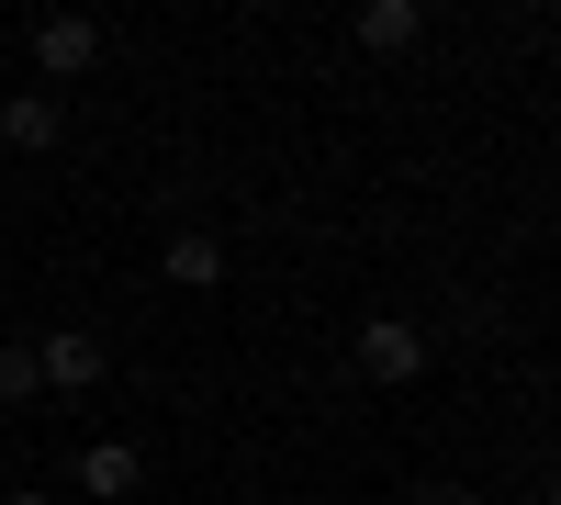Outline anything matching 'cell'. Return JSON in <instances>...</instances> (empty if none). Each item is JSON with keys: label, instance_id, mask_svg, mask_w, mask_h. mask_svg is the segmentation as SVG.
I'll return each mask as SVG.
<instances>
[{"label": "cell", "instance_id": "cell-1", "mask_svg": "<svg viewBox=\"0 0 561 505\" xmlns=\"http://www.w3.org/2000/svg\"><path fill=\"white\" fill-rule=\"evenodd\" d=\"M34 68H45V90L90 79V68H102V23H90V12H45L34 23Z\"/></svg>", "mask_w": 561, "mask_h": 505}, {"label": "cell", "instance_id": "cell-2", "mask_svg": "<svg viewBox=\"0 0 561 505\" xmlns=\"http://www.w3.org/2000/svg\"><path fill=\"white\" fill-rule=\"evenodd\" d=\"M415 371H427V326L370 314V326H359V382H415Z\"/></svg>", "mask_w": 561, "mask_h": 505}, {"label": "cell", "instance_id": "cell-3", "mask_svg": "<svg viewBox=\"0 0 561 505\" xmlns=\"http://www.w3.org/2000/svg\"><path fill=\"white\" fill-rule=\"evenodd\" d=\"M34 371H45V393H90L113 359H102V337H90V326H57V337H34Z\"/></svg>", "mask_w": 561, "mask_h": 505}, {"label": "cell", "instance_id": "cell-4", "mask_svg": "<svg viewBox=\"0 0 561 505\" xmlns=\"http://www.w3.org/2000/svg\"><path fill=\"white\" fill-rule=\"evenodd\" d=\"M135 483H147V449H135V438H90V449H79V494L135 505Z\"/></svg>", "mask_w": 561, "mask_h": 505}, {"label": "cell", "instance_id": "cell-5", "mask_svg": "<svg viewBox=\"0 0 561 505\" xmlns=\"http://www.w3.org/2000/svg\"><path fill=\"white\" fill-rule=\"evenodd\" d=\"M68 135V102L57 90H12V102H0V147H23V158H45Z\"/></svg>", "mask_w": 561, "mask_h": 505}, {"label": "cell", "instance_id": "cell-6", "mask_svg": "<svg viewBox=\"0 0 561 505\" xmlns=\"http://www.w3.org/2000/svg\"><path fill=\"white\" fill-rule=\"evenodd\" d=\"M158 269H169L180 292H214V282H225V237H203V225H192V237H169V259H158Z\"/></svg>", "mask_w": 561, "mask_h": 505}, {"label": "cell", "instance_id": "cell-7", "mask_svg": "<svg viewBox=\"0 0 561 505\" xmlns=\"http://www.w3.org/2000/svg\"><path fill=\"white\" fill-rule=\"evenodd\" d=\"M415 34H427V12H415V0H370V12H359V45H370V57H404Z\"/></svg>", "mask_w": 561, "mask_h": 505}, {"label": "cell", "instance_id": "cell-8", "mask_svg": "<svg viewBox=\"0 0 561 505\" xmlns=\"http://www.w3.org/2000/svg\"><path fill=\"white\" fill-rule=\"evenodd\" d=\"M45 393V371H34V337L23 348H0V404H34Z\"/></svg>", "mask_w": 561, "mask_h": 505}, {"label": "cell", "instance_id": "cell-9", "mask_svg": "<svg viewBox=\"0 0 561 505\" xmlns=\"http://www.w3.org/2000/svg\"><path fill=\"white\" fill-rule=\"evenodd\" d=\"M404 505H472V483H404Z\"/></svg>", "mask_w": 561, "mask_h": 505}, {"label": "cell", "instance_id": "cell-10", "mask_svg": "<svg viewBox=\"0 0 561 505\" xmlns=\"http://www.w3.org/2000/svg\"><path fill=\"white\" fill-rule=\"evenodd\" d=\"M0 505H57V494H0Z\"/></svg>", "mask_w": 561, "mask_h": 505}]
</instances>
